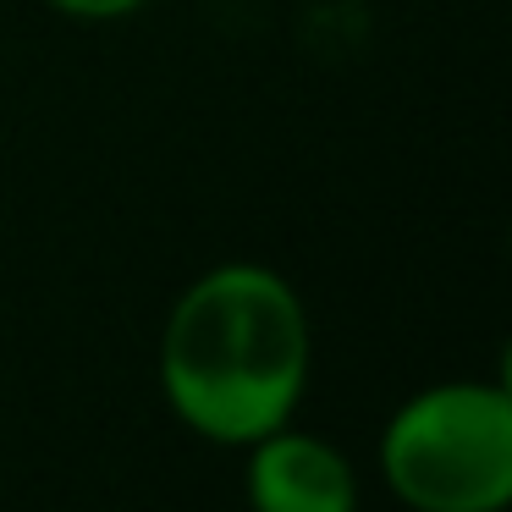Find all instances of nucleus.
Returning <instances> with one entry per match:
<instances>
[{
  "label": "nucleus",
  "mask_w": 512,
  "mask_h": 512,
  "mask_svg": "<svg viewBox=\"0 0 512 512\" xmlns=\"http://www.w3.org/2000/svg\"><path fill=\"white\" fill-rule=\"evenodd\" d=\"M309 309L270 265L204 270L160 331V386L188 430L248 446L292 419L309 386Z\"/></svg>",
  "instance_id": "nucleus-1"
},
{
  "label": "nucleus",
  "mask_w": 512,
  "mask_h": 512,
  "mask_svg": "<svg viewBox=\"0 0 512 512\" xmlns=\"http://www.w3.org/2000/svg\"><path fill=\"white\" fill-rule=\"evenodd\" d=\"M380 468L413 512H501L512 501V391L441 380L391 413Z\"/></svg>",
  "instance_id": "nucleus-2"
},
{
  "label": "nucleus",
  "mask_w": 512,
  "mask_h": 512,
  "mask_svg": "<svg viewBox=\"0 0 512 512\" xmlns=\"http://www.w3.org/2000/svg\"><path fill=\"white\" fill-rule=\"evenodd\" d=\"M248 507L254 512H358V474L325 435L276 424L248 441Z\"/></svg>",
  "instance_id": "nucleus-3"
},
{
  "label": "nucleus",
  "mask_w": 512,
  "mask_h": 512,
  "mask_svg": "<svg viewBox=\"0 0 512 512\" xmlns=\"http://www.w3.org/2000/svg\"><path fill=\"white\" fill-rule=\"evenodd\" d=\"M56 12H67V17H83V23H111V17H127V12H138L144 0H50Z\"/></svg>",
  "instance_id": "nucleus-4"
}]
</instances>
